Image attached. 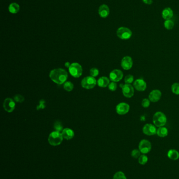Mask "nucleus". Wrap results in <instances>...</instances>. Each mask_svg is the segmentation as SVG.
I'll return each mask as SVG.
<instances>
[{
	"label": "nucleus",
	"mask_w": 179,
	"mask_h": 179,
	"mask_svg": "<svg viewBox=\"0 0 179 179\" xmlns=\"http://www.w3.org/2000/svg\"><path fill=\"white\" fill-rule=\"evenodd\" d=\"M49 77L54 82L58 84H62L66 81L68 74L64 69H55L50 72Z\"/></svg>",
	"instance_id": "1"
},
{
	"label": "nucleus",
	"mask_w": 179,
	"mask_h": 179,
	"mask_svg": "<svg viewBox=\"0 0 179 179\" xmlns=\"http://www.w3.org/2000/svg\"><path fill=\"white\" fill-rule=\"evenodd\" d=\"M63 140L62 133L60 132L54 131L51 133L48 137V142L50 145L53 146H57L60 145Z\"/></svg>",
	"instance_id": "2"
},
{
	"label": "nucleus",
	"mask_w": 179,
	"mask_h": 179,
	"mask_svg": "<svg viewBox=\"0 0 179 179\" xmlns=\"http://www.w3.org/2000/svg\"><path fill=\"white\" fill-rule=\"evenodd\" d=\"M167 122V118L165 114L161 112H157L153 116V123L156 127H160L165 125Z\"/></svg>",
	"instance_id": "3"
},
{
	"label": "nucleus",
	"mask_w": 179,
	"mask_h": 179,
	"mask_svg": "<svg viewBox=\"0 0 179 179\" xmlns=\"http://www.w3.org/2000/svg\"><path fill=\"white\" fill-rule=\"evenodd\" d=\"M69 73L74 78H78L80 77L83 73V68L80 64L78 63H73L69 68Z\"/></svg>",
	"instance_id": "4"
},
{
	"label": "nucleus",
	"mask_w": 179,
	"mask_h": 179,
	"mask_svg": "<svg viewBox=\"0 0 179 179\" xmlns=\"http://www.w3.org/2000/svg\"><path fill=\"white\" fill-rule=\"evenodd\" d=\"M132 35V32L129 28L125 27L119 28L117 31L118 37L121 39L127 40L130 39Z\"/></svg>",
	"instance_id": "5"
},
{
	"label": "nucleus",
	"mask_w": 179,
	"mask_h": 179,
	"mask_svg": "<svg viewBox=\"0 0 179 179\" xmlns=\"http://www.w3.org/2000/svg\"><path fill=\"white\" fill-rule=\"evenodd\" d=\"M96 80L92 76L86 77L81 81V86L86 89L94 88L96 85Z\"/></svg>",
	"instance_id": "6"
},
{
	"label": "nucleus",
	"mask_w": 179,
	"mask_h": 179,
	"mask_svg": "<svg viewBox=\"0 0 179 179\" xmlns=\"http://www.w3.org/2000/svg\"><path fill=\"white\" fill-rule=\"evenodd\" d=\"M151 144L149 140L147 139H143L141 140L139 144V150L141 153L147 154L149 153L151 150Z\"/></svg>",
	"instance_id": "7"
},
{
	"label": "nucleus",
	"mask_w": 179,
	"mask_h": 179,
	"mask_svg": "<svg viewBox=\"0 0 179 179\" xmlns=\"http://www.w3.org/2000/svg\"><path fill=\"white\" fill-rule=\"evenodd\" d=\"M122 94L127 98H131L135 93V90L132 85L129 84H125L122 86Z\"/></svg>",
	"instance_id": "8"
},
{
	"label": "nucleus",
	"mask_w": 179,
	"mask_h": 179,
	"mask_svg": "<svg viewBox=\"0 0 179 179\" xmlns=\"http://www.w3.org/2000/svg\"><path fill=\"white\" fill-rule=\"evenodd\" d=\"M124 74L121 70L115 69L111 71L109 74V78L111 81L115 82H119L123 78Z\"/></svg>",
	"instance_id": "9"
},
{
	"label": "nucleus",
	"mask_w": 179,
	"mask_h": 179,
	"mask_svg": "<svg viewBox=\"0 0 179 179\" xmlns=\"http://www.w3.org/2000/svg\"><path fill=\"white\" fill-rule=\"evenodd\" d=\"M116 112L120 115H124L128 113L130 110V106L128 104L122 102L118 104L116 106Z\"/></svg>",
	"instance_id": "10"
},
{
	"label": "nucleus",
	"mask_w": 179,
	"mask_h": 179,
	"mask_svg": "<svg viewBox=\"0 0 179 179\" xmlns=\"http://www.w3.org/2000/svg\"><path fill=\"white\" fill-rule=\"evenodd\" d=\"M121 66L125 70H129L131 69L133 66V60L131 57L127 56L123 58L121 61Z\"/></svg>",
	"instance_id": "11"
},
{
	"label": "nucleus",
	"mask_w": 179,
	"mask_h": 179,
	"mask_svg": "<svg viewBox=\"0 0 179 179\" xmlns=\"http://www.w3.org/2000/svg\"><path fill=\"white\" fill-rule=\"evenodd\" d=\"M143 133L147 136L154 135L156 134V127L153 124H147L145 125L143 128Z\"/></svg>",
	"instance_id": "12"
},
{
	"label": "nucleus",
	"mask_w": 179,
	"mask_h": 179,
	"mask_svg": "<svg viewBox=\"0 0 179 179\" xmlns=\"http://www.w3.org/2000/svg\"><path fill=\"white\" fill-rule=\"evenodd\" d=\"M133 87L138 91L143 92L147 89V83L143 79H138L134 81Z\"/></svg>",
	"instance_id": "13"
},
{
	"label": "nucleus",
	"mask_w": 179,
	"mask_h": 179,
	"mask_svg": "<svg viewBox=\"0 0 179 179\" xmlns=\"http://www.w3.org/2000/svg\"><path fill=\"white\" fill-rule=\"evenodd\" d=\"M3 108L7 112H12L15 108V103L11 98H7L3 103Z\"/></svg>",
	"instance_id": "14"
},
{
	"label": "nucleus",
	"mask_w": 179,
	"mask_h": 179,
	"mask_svg": "<svg viewBox=\"0 0 179 179\" xmlns=\"http://www.w3.org/2000/svg\"><path fill=\"white\" fill-rule=\"evenodd\" d=\"M162 96V93L159 90H154L150 93L149 95V99L150 101L153 103H156L158 102Z\"/></svg>",
	"instance_id": "15"
},
{
	"label": "nucleus",
	"mask_w": 179,
	"mask_h": 179,
	"mask_svg": "<svg viewBox=\"0 0 179 179\" xmlns=\"http://www.w3.org/2000/svg\"><path fill=\"white\" fill-rule=\"evenodd\" d=\"M98 13L100 17L103 18H106L109 15L110 9L107 5H101L99 8Z\"/></svg>",
	"instance_id": "16"
},
{
	"label": "nucleus",
	"mask_w": 179,
	"mask_h": 179,
	"mask_svg": "<svg viewBox=\"0 0 179 179\" xmlns=\"http://www.w3.org/2000/svg\"><path fill=\"white\" fill-rule=\"evenodd\" d=\"M61 133H62L63 138L66 139L67 140L71 139L72 138H73L74 135H75L73 131L69 128H66L64 129Z\"/></svg>",
	"instance_id": "17"
},
{
	"label": "nucleus",
	"mask_w": 179,
	"mask_h": 179,
	"mask_svg": "<svg viewBox=\"0 0 179 179\" xmlns=\"http://www.w3.org/2000/svg\"><path fill=\"white\" fill-rule=\"evenodd\" d=\"M162 16L165 20H169L172 18L173 16V12L171 9L167 7L163 9L162 12Z\"/></svg>",
	"instance_id": "18"
},
{
	"label": "nucleus",
	"mask_w": 179,
	"mask_h": 179,
	"mask_svg": "<svg viewBox=\"0 0 179 179\" xmlns=\"http://www.w3.org/2000/svg\"><path fill=\"white\" fill-rule=\"evenodd\" d=\"M99 87H107L110 83L109 79L106 77H102L99 79L97 81Z\"/></svg>",
	"instance_id": "19"
},
{
	"label": "nucleus",
	"mask_w": 179,
	"mask_h": 179,
	"mask_svg": "<svg viewBox=\"0 0 179 179\" xmlns=\"http://www.w3.org/2000/svg\"><path fill=\"white\" fill-rule=\"evenodd\" d=\"M168 158L172 160H177L179 158V153L175 149H170L168 152Z\"/></svg>",
	"instance_id": "20"
},
{
	"label": "nucleus",
	"mask_w": 179,
	"mask_h": 179,
	"mask_svg": "<svg viewBox=\"0 0 179 179\" xmlns=\"http://www.w3.org/2000/svg\"><path fill=\"white\" fill-rule=\"evenodd\" d=\"M156 134L158 135L159 137L161 138L165 137L168 135V129L164 126L159 127V128L156 131Z\"/></svg>",
	"instance_id": "21"
},
{
	"label": "nucleus",
	"mask_w": 179,
	"mask_h": 179,
	"mask_svg": "<svg viewBox=\"0 0 179 179\" xmlns=\"http://www.w3.org/2000/svg\"><path fill=\"white\" fill-rule=\"evenodd\" d=\"M9 10L12 14H16L20 11V6L16 3H12L9 5Z\"/></svg>",
	"instance_id": "22"
},
{
	"label": "nucleus",
	"mask_w": 179,
	"mask_h": 179,
	"mask_svg": "<svg viewBox=\"0 0 179 179\" xmlns=\"http://www.w3.org/2000/svg\"><path fill=\"white\" fill-rule=\"evenodd\" d=\"M164 27L167 30H172L174 27L175 24H174L173 21L170 20V19H169V20H166L164 22Z\"/></svg>",
	"instance_id": "23"
},
{
	"label": "nucleus",
	"mask_w": 179,
	"mask_h": 179,
	"mask_svg": "<svg viewBox=\"0 0 179 179\" xmlns=\"http://www.w3.org/2000/svg\"><path fill=\"white\" fill-rule=\"evenodd\" d=\"M148 161V158L146 155H145V154L141 155L138 158V162L139 164L141 165H146Z\"/></svg>",
	"instance_id": "24"
},
{
	"label": "nucleus",
	"mask_w": 179,
	"mask_h": 179,
	"mask_svg": "<svg viewBox=\"0 0 179 179\" xmlns=\"http://www.w3.org/2000/svg\"><path fill=\"white\" fill-rule=\"evenodd\" d=\"M113 179H127L124 172L122 171H118L115 173Z\"/></svg>",
	"instance_id": "25"
},
{
	"label": "nucleus",
	"mask_w": 179,
	"mask_h": 179,
	"mask_svg": "<svg viewBox=\"0 0 179 179\" xmlns=\"http://www.w3.org/2000/svg\"><path fill=\"white\" fill-rule=\"evenodd\" d=\"M54 127L55 131H58V132H61L64 129L62 123L60 122V121H58L55 122Z\"/></svg>",
	"instance_id": "26"
},
{
	"label": "nucleus",
	"mask_w": 179,
	"mask_h": 179,
	"mask_svg": "<svg viewBox=\"0 0 179 179\" xmlns=\"http://www.w3.org/2000/svg\"><path fill=\"white\" fill-rule=\"evenodd\" d=\"M171 91L176 95H179V83H175L171 86Z\"/></svg>",
	"instance_id": "27"
},
{
	"label": "nucleus",
	"mask_w": 179,
	"mask_h": 179,
	"mask_svg": "<svg viewBox=\"0 0 179 179\" xmlns=\"http://www.w3.org/2000/svg\"><path fill=\"white\" fill-rule=\"evenodd\" d=\"M64 88L67 91H68V92L71 91L73 90V84L71 82H69V81L66 82L65 83L64 85Z\"/></svg>",
	"instance_id": "28"
},
{
	"label": "nucleus",
	"mask_w": 179,
	"mask_h": 179,
	"mask_svg": "<svg viewBox=\"0 0 179 179\" xmlns=\"http://www.w3.org/2000/svg\"><path fill=\"white\" fill-rule=\"evenodd\" d=\"M131 157H133V158L138 159L141 156V152L139 149H133L131 152Z\"/></svg>",
	"instance_id": "29"
},
{
	"label": "nucleus",
	"mask_w": 179,
	"mask_h": 179,
	"mask_svg": "<svg viewBox=\"0 0 179 179\" xmlns=\"http://www.w3.org/2000/svg\"><path fill=\"white\" fill-rule=\"evenodd\" d=\"M133 81H134L133 76L132 75H131V74L127 75L124 78V82H125L126 84H130L131 83L133 82Z\"/></svg>",
	"instance_id": "30"
},
{
	"label": "nucleus",
	"mask_w": 179,
	"mask_h": 179,
	"mask_svg": "<svg viewBox=\"0 0 179 179\" xmlns=\"http://www.w3.org/2000/svg\"><path fill=\"white\" fill-rule=\"evenodd\" d=\"M13 99L15 102L18 103H22L24 101V97L20 94H16L14 96Z\"/></svg>",
	"instance_id": "31"
},
{
	"label": "nucleus",
	"mask_w": 179,
	"mask_h": 179,
	"mask_svg": "<svg viewBox=\"0 0 179 179\" xmlns=\"http://www.w3.org/2000/svg\"><path fill=\"white\" fill-rule=\"evenodd\" d=\"M141 105L143 106V108H148L150 105V101L149 99H143L142 102H141Z\"/></svg>",
	"instance_id": "32"
},
{
	"label": "nucleus",
	"mask_w": 179,
	"mask_h": 179,
	"mask_svg": "<svg viewBox=\"0 0 179 179\" xmlns=\"http://www.w3.org/2000/svg\"><path fill=\"white\" fill-rule=\"evenodd\" d=\"M108 88L111 91H115L117 88V84L115 82L110 83L108 85Z\"/></svg>",
	"instance_id": "33"
},
{
	"label": "nucleus",
	"mask_w": 179,
	"mask_h": 179,
	"mask_svg": "<svg viewBox=\"0 0 179 179\" xmlns=\"http://www.w3.org/2000/svg\"><path fill=\"white\" fill-rule=\"evenodd\" d=\"M90 74L92 77H95L98 75L99 70L95 68H92L90 70Z\"/></svg>",
	"instance_id": "34"
},
{
	"label": "nucleus",
	"mask_w": 179,
	"mask_h": 179,
	"mask_svg": "<svg viewBox=\"0 0 179 179\" xmlns=\"http://www.w3.org/2000/svg\"><path fill=\"white\" fill-rule=\"evenodd\" d=\"M45 108V101L44 100H41L39 101V104L37 107V110H39V109H44Z\"/></svg>",
	"instance_id": "35"
},
{
	"label": "nucleus",
	"mask_w": 179,
	"mask_h": 179,
	"mask_svg": "<svg viewBox=\"0 0 179 179\" xmlns=\"http://www.w3.org/2000/svg\"><path fill=\"white\" fill-rule=\"evenodd\" d=\"M143 1L145 4L148 5H151L153 3L152 0H143Z\"/></svg>",
	"instance_id": "36"
},
{
	"label": "nucleus",
	"mask_w": 179,
	"mask_h": 179,
	"mask_svg": "<svg viewBox=\"0 0 179 179\" xmlns=\"http://www.w3.org/2000/svg\"><path fill=\"white\" fill-rule=\"evenodd\" d=\"M71 64L69 62H68L65 63V67H67V68H69V67L71 66Z\"/></svg>",
	"instance_id": "37"
}]
</instances>
